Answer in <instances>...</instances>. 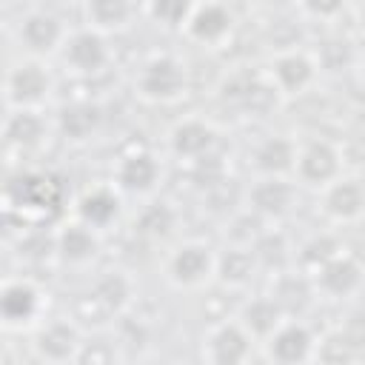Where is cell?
I'll list each match as a JSON object with an SVG mask.
<instances>
[{"label":"cell","instance_id":"cell-1","mask_svg":"<svg viewBox=\"0 0 365 365\" xmlns=\"http://www.w3.org/2000/svg\"><path fill=\"white\" fill-rule=\"evenodd\" d=\"M191 66L174 48L145 51L131 74V94L151 108L180 106L191 94Z\"/></svg>","mask_w":365,"mask_h":365},{"label":"cell","instance_id":"cell-2","mask_svg":"<svg viewBox=\"0 0 365 365\" xmlns=\"http://www.w3.org/2000/svg\"><path fill=\"white\" fill-rule=\"evenodd\" d=\"M3 208L20 228H51L57 225L51 214L60 208V185L37 165H14L3 185Z\"/></svg>","mask_w":365,"mask_h":365},{"label":"cell","instance_id":"cell-3","mask_svg":"<svg viewBox=\"0 0 365 365\" xmlns=\"http://www.w3.org/2000/svg\"><path fill=\"white\" fill-rule=\"evenodd\" d=\"M134 302H137V282L131 271L120 265H108V268H97L88 277L71 317L83 328H88V322L94 328H106L131 317Z\"/></svg>","mask_w":365,"mask_h":365},{"label":"cell","instance_id":"cell-4","mask_svg":"<svg viewBox=\"0 0 365 365\" xmlns=\"http://www.w3.org/2000/svg\"><path fill=\"white\" fill-rule=\"evenodd\" d=\"M71 29L74 23H68L60 9L43 6V3L23 6L6 23V34L14 48V57H29V60H43V63L57 60Z\"/></svg>","mask_w":365,"mask_h":365},{"label":"cell","instance_id":"cell-5","mask_svg":"<svg viewBox=\"0 0 365 365\" xmlns=\"http://www.w3.org/2000/svg\"><path fill=\"white\" fill-rule=\"evenodd\" d=\"M60 71L54 63L9 57L3 68V108L11 111H51L57 106Z\"/></svg>","mask_w":365,"mask_h":365},{"label":"cell","instance_id":"cell-6","mask_svg":"<svg viewBox=\"0 0 365 365\" xmlns=\"http://www.w3.org/2000/svg\"><path fill=\"white\" fill-rule=\"evenodd\" d=\"M160 277L171 291L200 294L217 282V245L202 237H180L165 248Z\"/></svg>","mask_w":365,"mask_h":365},{"label":"cell","instance_id":"cell-7","mask_svg":"<svg viewBox=\"0 0 365 365\" xmlns=\"http://www.w3.org/2000/svg\"><path fill=\"white\" fill-rule=\"evenodd\" d=\"M51 317V291L34 274H6L0 282V325L29 336Z\"/></svg>","mask_w":365,"mask_h":365},{"label":"cell","instance_id":"cell-8","mask_svg":"<svg viewBox=\"0 0 365 365\" xmlns=\"http://www.w3.org/2000/svg\"><path fill=\"white\" fill-rule=\"evenodd\" d=\"M163 154L171 165L191 171L205 160L222 154V131L208 114H180L163 134Z\"/></svg>","mask_w":365,"mask_h":365},{"label":"cell","instance_id":"cell-9","mask_svg":"<svg viewBox=\"0 0 365 365\" xmlns=\"http://www.w3.org/2000/svg\"><path fill=\"white\" fill-rule=\"evenodd\" d=\"M54 66L63 77H68L74 83H97L114 71L117 48L111 43V37H106L88 26L74 23V29L66 37Z\"/></svg>","mask_w":365,"mask_h":365},{"label":"cell","instance_id":"cell-10","mask_svg":"<svg viewBox=\"0 0 365 365\" xmlns=\"http://www.w3.org/2000/svg\"><path fill=\"white\" fill-rule=\"evenodd\" d=\"M168 177V160L163 151L151 145H125L111 163V182L120 188L125 200L137 205L160 197Z\"/></svg>","mask_w":365,"mask_h":365},{"label":"cell","instance_id":"cell-11","mask_svg":"<svg viewBox=\"0 0 365 365\" xmlns=\"http://www.w3.org/2000/svg\"><path fill=\"white\" fill-rule=\"evenodd\" d=\"M3 154L9 165H34L57 140L51 111H11L3 108Z\"/></svg>","mask_w":365,"mask_h":365},{"label":"cell","instance_id":"cell-12","mask_svg":"<svg viewBox=\"0 0 365 365\" xmlns=\"http://www.w3.org/2000/svg\"><path fill=\"white\" fill-rule=\"evenodd\" d=\"M240 14L231 3L222 0H197L191 3L180 37L200 51H225L237 40Z\"/></svg>","mask_w":365,"mask_h":365},{"label":"cell","instance_id":"cell-13","mask_svg":"<svg viewBox=\"0 0 365 365\" xmlns=\"http://www.w3.org/2000/svg\"><path fill=\"white\" fill-rule=\"evenodd\" d=\"M125 211H128V200L120 194V188L111 180H91L68 197L66 217L108 237L111 231L123 225Z\"/></svg>","mask_w":365,"mask_h":365},{"label":"cell","instance_id":"cell-14","mask_svg":"<svg viewBox=\"0 0 365 365\" xmlns=\"http://www.w3.org/2000/svg\"><path fill=\"white\" fill-rule=\"evenodd\" d=\"M265 77L271 80V86L279 91V97L285 103L305 97L308 91H314V86L322 77V63L317 48H311L308 43L294 46V48H282V51H271L262 63Z\"/></svg>","mask_w":365,"mask_h":365},{"label":"cell","instance_id":"cell-15","mask_svg":"<svg viewBox=\"0 0 365 365\" xmlns=\"http://www.w3.org/2000/svg\"><path fill=\"white\" fill-rule=\"evenodd\" d=\"M345 171L348 168H345L342 143L325 134L299 137V151H297V165H294V180L299 188L319 194L334 180H339Z\"/></svg>","mask_w":365,"mask_h":365},{"label":"cell","instance_id":"cell-16","mask_svg":"<svg viewBox=\"0 0 365 365\" xmlns=\"http://www.w3.org/2000/svg\"><path fill=\"white\" fill-rule=\"evenodd\" d=\"M86 339V328L71 314H60L29 334V354L37 365H77Z\"/></svg>","mask_w":365,"mask_h":365},{"label":"cell","instance_id":"cell-17","mask_svg":"<svg viewBox=\"0 0 365 365\" xmlns=\"http://www.w3.org/2000/svg\"><path fill=\"white\" fill-rule=\"evenodd\" d=\"M57 140L74 148L91 145L108 125V108L97 94H77L51 108Z\"/></svg>","mask_w":365,"mask_h":365},{"label":"cell","instance_id":"cell-18","mask_svg":"<svg viewBox=\"0 0 365 365\" xmlns=\"http://www.w3.org/2000/svg\"><path fill=\"white\" fill-rule=\"evenodd\" d=\"M299 191L294 177H248L242 182V208L265 225H285L299 205Z\"/></svg>","mask_w":365,"mask_h":365},{"label":"cell","instance_id":"cell-19","mask_svg":"<svg viewBox=\"0 0 365 365\" xmlns=\"http://www.w3.org/2000/svg\"><path fill=\"white\" fill-rule=\"evenodd\" d=\"M314 282L317 302H331V305H348L362 297L365 291V259L345 248L328 262H322L317 271L308 274Z\"/></svg>","mask_w":365,"mask_h":365},{"label":"cell","instance_id":"cell-20","mask_svg":"<svg viewBox=\"0 0 365 365\" xmlns=\"http://www.w3.org/2000/svg\"><path fill=\"white\" fill-rule=\"evenodd\" d=\"M54 268L71 271V274H94L100 268L106 237L91 231L88 225L63 217L57 220L54 231Z\"/></svg>","mask_w":365,"mask_h":365},{"label":"cell","instance_id":"cell-21","mask_svg":"<svg viewBox=\"0 0 365 365\" xmlns=\"http://www.w3.org/2000/svg\"><path fill=\"white\" fill-rule=\"evenodd\" d=\"M322 336L308 319L288 317L265 342H259V356L265 365H314L319 359Z\"/></svg>","mask_w":365,"mask_h":365},{"label":"cell","instance_id":"cell-22","mask_svg":"<svg viewBox=\"0 0 365 365\" xmlns=\"http://www.w3.org/2000/svg\"><path fill=\"white\" fill-rule=\"evenodd\" d=\"M259 345L254 336L234 319H214L200 339V365H254Z\"/></svg>","mask_w":365,"mask_h":365},{"label":"cell","instance_id":"cell-23","mask_svg":"<svg viewBox=\"0 0 365 365\" xmlns=\"http://www.w3.org/2000/svg\"><path fill=\"white\" fill-rule=\"evenodd\" d=\"M317 214L328 228H354L365 222V177L345 171L317 194Z\"/></svg>","mask_w":365,"mask_h":365},{"label":"cell","instance_id":"cell-24","mask_svg":"<svg viewBox=\"0 0 365 365\" xmlns=\"http://www.w3.org/2000/svg\"><path fill=\"white\" fill-rule=\"evenodd\" d=\"M299 137L288 131H268L251 143L245 165L251 177H294Z\"/></svg>","mask_w":365,"mask_h":365},{"label":"cell","instance_id":"cell-25","mask_svg":"<svg viewBox=\"0 0 365 365\" xmlns=\"http://www.w3.org/2000/svg\"><path fill=\"white\" fill-rule=\"evenodd\" d=\"M180 222H182V214H180V205L168 197H154V200H145L140 202L137 214H134V234L151 245H174L180 240Z\"/></svg>","mask_w":365,"mask_h":365},{"label":"cell","instance_id":"cell-26","mask_svg":"<svg viewBox=\"0 0 365 365\" xmlns=\"http://www.w3.org/2000/svg\"><path fill=\"white\" fill-rule=\"evenodd\" d=\"M77 11H80V26H88L111 40L131 31L143 20V3H131V0H83Z\"/></svg>","mask_w":365,"mask_h":365},{"label":"cell","instance_id":"cell-27","mask_svg":"<svg viewBox=\"0 0 365 365\" xmlns=\"http://www.w3.org/2000/svg\"><path fill=\"white\" fill-rule=\"evenodd\" d=\"M279 308L285 317H299L305 319V314L317 305V294H314V282L305 271H299L297 265L294 268H285L279 274H271L265 277V288H262Z\"/></svg>","mask_w":365,"mask_h":365},{"label":"cell","instance_id":"cell-28","mask_svg":"<svg viewBox=\"0 0 365 365\" xmlns=\"http://www.w3.org/2000/svg\"><path fill=\"white\" fill-rule=\"evenodd\" d=\"M259 277H262V271H259L251 248L225 245V242L217 248V282L214 285L234 291V294H248Z\"/></svg>","mask_w":365,"mask_h":365},{"label":"cell","instance_id":"cell-29","mask_svg":"<svg viewBox=\"0 0 365 365\" xmlns=\"http://www.w3.org/2000/svg\"><path fill=\"white\" fill-rule=\"evenodd\" d=\"M231 317L254 336L257 345L265 342V339L288 319V317L282 314V308H279L265 291H248V294H242V299L237 302V308H234Z\"/></svg>","mask_w":365,"mask_h":365},{"label":"cell","instance_id":"cell-30","mask_svg":"<svg viewBox=\"0 0 365 365\" xmlns=\"http://www.w3.org/2000/svg\"><path fill=\"white\" fill-rule=\"evenodd\" d=\"M257 265L262 271V279L271 274H279L285 268H294V257H297V240L285 231V225H268L262 231V237L251 245Z\"/></svg>","mask_w":365,"mask_h":365},{"label":"cell","instance_id":"cell-31","mask_svg":"<svg viewBox=\"0 0 365 365\" xmlns=\"http://www.w3.org/2000/svg\"><path fill=\"white\" fill-rule=\"evenodd\" d=\"M339 251H345V242L339 237L336 228H317L311 234H305L302 240H297V257H294V265L305 274L317 271L322 262H328L331 257H336Z\"/></svg>","mask_w":365,"mask_h":365},{"label":"cell","instance_id":"cell-32","mask_svg":"<svg viewBox=\"0 0 365 365\" xmlns=\"http://www.w3.org/2000/svg\"><path fill=\"white\" fill-rule=\"evenodd\" d=\"M291 11L299 17V23L308 26H325V29H336L345 17H351V6L348 3H294Z\"/></svg>","mask_w":365,"mask_h":365},{"label":"cell","instance_id":"cell-33","mask_svg":"<svg viewBox=\"0 0 365 365\" xmlns=\"http://www.w3.org/2000/svg\"><path fill=\"white\" fill-rule=\"evenodd\" d=\"M188 9L191 3H182V0H151V3H143V20L180 34Z\"/></svg>","mask_w":365,"mask_h":365},{"label":"cell","instance_id":"cell-34","mask_svg":"<svg viewBox=\"0 0 365 365\" xmlns=\"http://www.w3.org/2000/svg\"><path fill=\"white\" fill-rule=\"evenodd\" d=\"M351 74H354V80H356V86L365 91V48L359 51V57H356V63H354V68H351Z\"/></svg>","mask_w":365,"mask_h":365},{"label":"cell","instance_id":"cell-35","mask_svg":"<svg viewBox=\"0 0 365 365\" xmlns=\"http://www.w3.org/2000/svg\"><path fill=\"white\" fill-rule=\"evenodd\" d=\"M351 17L362 26V31H365V3H359V6H351Z\"/></svg>","mask_w":365,"mask_h":365},{"label":"cell","instance_id":"cell-36","mask_svg":"<svg viewBox=\"0 0 365 365\" xmlns=\"http://www.w3.org/2000/svg\"><path fill=\"white\" fill-rule=\"evenodd\" d=\"M331 365H365V362H359V359H345V362H331Z\"/></svg>","mask_w":365,"mask_h":365},{"label":"cell","instance_id":"cell-37","mask_svg":"<svg viewBox=\"0 0 365 365\" xmlns=\"http://www.w3.org/2000/svg\"><path fill=\"white\" fill-rule=\"evenodd\" d=\"M174 365H191V362H174Z\"/></svg>","mask_w":365,"mask_h":365}]
</instances>
